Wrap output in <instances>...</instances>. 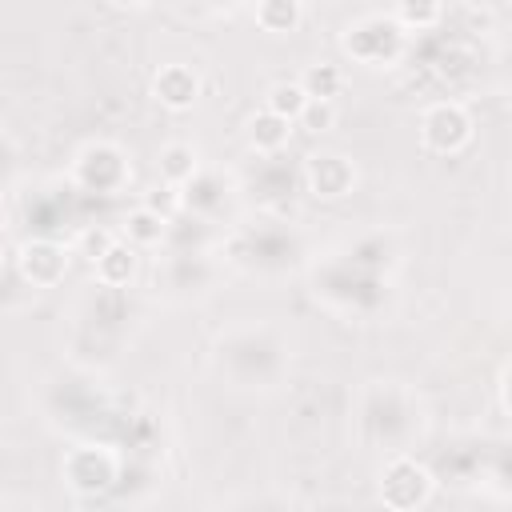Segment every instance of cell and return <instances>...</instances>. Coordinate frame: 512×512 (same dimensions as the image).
Listing matches in <instances>:
<instances>
[{
  "instance_id": "cell-7",
  "label": "cell",
  "mask_w": 512,
  "mask_h": 512,
  "mask_svg": "<svg viewBox=\"0 0 512 512\" xmlns=\"http://www.w3.org/2000/svg\"><path fill=\"white\" fill-rule=\"evenodd\" d=\"M304 176H308V188L316 192V196H344L348 188H352V164L344 160V156H336V152H320V156H312L308 160V168H304Z\"/></svg>"
},
{
  "instance_id": "cell-17",
  "label": "cell",
  "mask_w": 512,
  "mask_h": 512,
  "mask_svg": "<svg viewBox=\"0 0 512 512\" xmlns=\"http://www.w3.org/2000/svg\"><path fill=\"white\" fill-rule=\"evenodd\" d=\"M296 124H300V128H308V132H328V128L336 124V108H332V104H324V100H308V104H304V112L296 116Z\"/></svg>"
},
{
  "instance_id": "cell-1",
  "label": "cell",
  "mask_w": 512,
  "mask_h": 512,
  "mask_svg": "<svg viewBox=\"0 0 512 512\" xmlns=\"http://www.w3.org/2000/svg\"><path fill=\"white\" fill-rule=\"evenodd\" d=\"M428 492H432V476H428L416 460H408V456L392 460V464L380 472V500H384L388 508H396V512L420 508V504L428 500Z\"/></svg>"
},
{
  "instance_id": "cell-18",
  "label": "cell",
  "mask_w": 512,
  "mask_h": 512,
  "mask_svg": "<svg viewBox=\"0 0 512 512\" xmlns=\"http://www.w3.org/2000/svg\"><path fill=\"white\" fill-rule=\"evenodd\" d=\"M112 244H116V236H112V232H84V236H80V248H84V256H88L92 264H96Z\"/></svg>"
},
{
  "instance_id": "cell-8",
  "label": "cell",
  "mask_w": 512,
  "mask_h": 512,
  "mask_svg": "<svg viewBox=\"0 0 512 512\" xmlns=\"http://www.w3.org/2000/svg\"><path fill=\"white\" fill-rule=\"evenodd\" d=\"M80 180L96 184V188H116L124 180V160L116 148H92L80 160Z\"/></svg>"
},
{
  "instance_id": "cell-2",
  "label": "cell",
  "mask_w": 512,
  "mask_h": 512,
  "mask_svg": "<svg viewBox=\"0 0 512 512\" xmlns=\"http://www.w3.org/2000/svg\"><path fill=\"white\" fill-rule=\"evenodd\" d=\"M344 48L356 60H364V64H384L388 56L400 52V28H396L392 16H368V20H360V24L348 28Z\"/></svg>"
},
{
  "instance_id": "cell-3",
  "label": "cell",
  "mask_w": 512,
  "mask_h": 512,
  "mask_svg": "<svg viewBox=\"0 0 512 512\" xmlns=\"http://www.w3.org/2000/svg\"><path fill=\"white\" fill-rule=\"evenodd\" d=\"M420 136L432 152H460L468 140H472V120L460 104L444 100V104H432L420 120Z\"/></svg>"
},
{
  "instance_id": "cell-16",
  "label": "cell",
  "mask_w": 512,
  "mask_h": 512,
  "mask_svg": "<svg viewBox=\"0 0 512 512\" xmlns=\"http://www.w3.org/2000/svg\"><path fill=\"white\" fill-rule=\"evenodd\" d=\"M440 4H424V8H416V4H400L396 12H392V20H396V28L400 32H408V28H424V24H436L440 20Z\"/></svg>"
},
{
  "instance_id": "cell-13",
  "label": "cell",
  "mask_w": 512,
  "mask_h": 512,
  "mask_svg": "<svg viewBox=\"0 0 512 512\" xmlns=\"http://www.w3.org/2000/svg\"><path fill=\"white\" fill-rule=\"evenodd\" d=\"M136 272V248H128L124 240H116L100 260H96V276L104 284H128Z\"/></svg>"
},
{
  "instance_id": "cell-6",
  "label": "cell",
  "mask_w": 512,
  "mask_h": 512,
  "mask_svg": "<svg viewBox=\"0 0 512 512\" xmlns=\"http://www.w3.org/2000/svg\"><path fill=\"white\" fill-rule=\"evenodd\" d=\"M152 92H156V100H160L164 108L184 112V108H192V104H196L200 80H196V72H192L188 64H164V68L156 72Z\"/></svg>"
},
{
  "instance_id": "cell-14",
  "label": "cell",
  "mask_w": 512,
  "mask_h": 512,
  "mask_svg": "<svg viewBox=\"0 0 512 512\" xmlns=\"http://www.w3.org/2000/svg\"><path fill=\"white\" fill-rule=\"evenodd\" d=\"M160 176L168 184H188L196 176V152L188 144H168L160 152Z\"/></svg>"
},
{
  "instance_id": "cell-5",
  "label": "cell",
  "mask_w": 512,
  "mask_h": 512,
  "mask_svg": "<svg viewBox=\"0 0 512 512\" xmlns=\"http://www.w3.org/2000/svg\"><path fill=\"white\" fill-rule=\"evenodd\" d=\"M20 272L36 288H52L68 272V252L60 244H52V240H32V244L20 248Z\"/></svg>"
},
{
  "instance_id": "cell-10",
  "label": "cell",
  "mask_w": 512,
  "mask_h": 512,
  "mask_svg": "<svg viewBox=\"0 0 512 512\" xmlns=\"http://www.w3.org/2000/svg\"><path fill=\"white\" fill-rule=\"evenodd\" d=\"M300 88H304V96L308 100H324V104H332V96H340V88H344V72L336 68V64H308L304 68V76L296 80Z\"/></svg>"
},
{
  "instance_id": "cell-4",
  "label": "cell",
  "mask_w": 512,
  "mask_h": 512,
  "mask_svg": "<svg viewBox=\"0 0 512 512\" xmlns=\"http://www.w3.org/2000/svg\"><path fill=\"white\" fill-rule=\"evenodd\" d=\"M116 476V460L100 448H76L64 464V480L76 488V492H104Z\"/></svg>"
},
{
  "instance_id": "cell-9",
  "label": "cell",
  "mask_w": 512,
  "mask_h": 512,
  "mask_svg": "<svg viewBox=\"0 0 512 512\" xmlns=\"http://www.w3.org/2000/svg\"><path fill=\"white\" fill-rule=\"evenodd\" d=\"M164 236V216L156 208H132L124 216V244L128 248H152Z\"/></svg>"
},
{
  "instance_id": "cell-11",
  "label": "cell",
  "mask_w": 512,
  "mask_h": 512,
  "mask_svg": "<svg viewBox=\"0 0 512 512\" xmlns=\"http://www.w3.org/2000/svg\"><path fill=\"white\" fill-rule=\"evenodd\" d=\"M288 136H292V124L280 120V116H272V112H256V116L248 120V140H252V148H260V152H280V148L288 144Z\"/></svg>"
},
{
  "instance_id": "cell-12",
  "label": "cell",
  "mask_w": 512,
  "mask_h": 512,
  "mask_svg": "<svg viewBox=\"0 0 512 512\" xmlns=\"http://www.w3.org/2000/svg\"><path fill=\"white\" fill-rule=\"evenodd\" d=\"M304 104H308V96H304V88H300L296 80H280V84H272V88H268V100H264V112H272V116H280V120H288V124H296V116L304 112Z\"/></svg>"
},
{
  "instance_id": "cell-15",
  "label": "cell",
  "mask_w": 512,
  "mask_h": 512,
  "mask_svg": "<svg viewBox=\"0 0 512 512\" xmlns=\"http://www.w3.org/2000/svg\"><path fill=\"white\" fill-rule=\"evenodd\" d=\"M300 4H292V0H272V4H260L256 8V20L264 24V32H292L296 24H300Z\"/></svg>"
}]
</instances>
